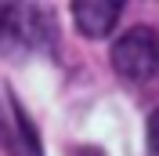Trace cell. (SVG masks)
<instances>
[{"label": "cell", "instance_id": "6da1fadb", "mask_svg": "<svg viewBox=\"0 0 159 156\" xmlns=\"http://www.w3.org/2000/svg\"><path fill=\"white\" fill-rule=\"evenodd\" d=\"M58 37L54 11L43 4H4L0 7V47L7 51H51Z\"/></svg>", "mask_w": 159, "mask_h": 156}, {"label": "cell", "instance_id": "7a4b0ae2", "mask_svg": "<svg viewBox=\"0 0 159 156\" xmlns=\"http://www.w3.org/2000/svg\"><path fill=\"white\" fill-rule=\"evenodd\" d=\"M112 69L130 84H148L159 76V29L134 26L112 44Z\"/></svg>", "mask_w": 159, "mask_h": 156}, {"label": "cell", "instance_id": "3957f363", "mask_svg": "<svg viewBox=\"0 0 159 156\" xmlns=\"http://www.w3.org/2000/svg\"><path fill=\"white\" fill-rule=\"evenodd\" d=\"M7 102L15 116H7L4 102H0V149L7 156H40V134L33 127V120L25 116V109L15 95H7Z\"/></svg>", "mask_w": 159, "mask_h": 156}, {"label": "cell", "instance_id": "277c9868", "mask_svg": "<svg viewBox=\"0 0 159 156\" xmlns=\"http://www.w3.org/2000/svg\"><path fill=\"white\" fill-rule=\"evenodd\" d=\"M119 15H123V4L116 0H101V4H72V18H76L80 33L90 40H101L116 29Z\"/></svg>", "mask_w": 159, "mask_h": 156}, {"label": "cell", "instance_id": "5b68a950", "mask_svg": "<svg viewBox=\"0 0 159 156\" xmlns=\"http://www.w3.org/2000/svg\"><path fill=\"white\" fill-rule=\"evenodd\" d=\"M145 149H148V156H159V109L148 116V131H145Z\"/></svg>", "mask_w": 159, "mask_h": 156}]
</instances>
